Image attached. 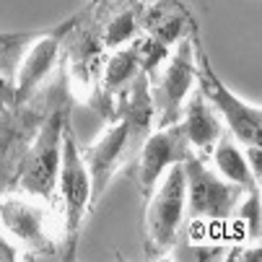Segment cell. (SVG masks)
<instances>
[{
	"mask_svg": "<svg viewBox=\"0 0 262 262\" xmlns=\"http://www.w3.org/2000/svg\"><path fill=\"white\" fill-rule=\"evenodd\" d=\"M190 154V145H187L179 122L174 125H164L156 127L151 135L143 138L140 145V159H138V184L140 192L148 198L151 190L156 187V182L166 174L169 166L184 161V156Z\"/></svg>",
	"mask_w": 262,
	"mask_h": 262,
	"instance_id": "30bf717a",
	"label": "cell"
},
{
	"mask_svg": "<svg viewBox=\"0 0 262 262\" xmlns=\"http://www.w3.org/2000/svg\"><path fill=\"white\" fill-rule=\"evenodd\" d=\"M8 96L13 101V86H8L3 78H0V104H3V99H8Z\"/></svg>",
	"mask_w": 262,
	"mask_h": 262,
	"instance_id": "44dd1931",
	"label": "cell"
},
{
	"mask_svg": "<svg viewBox=\"0 0 262 262\" xmlns=\"http://www.w3.org/2000/svg\"><path fill=\"white\" fill-rule=\"evenodd\" d=\"M60 208H62V244L65 257L70 259L78 244V234L86 221V213L91 205V174L83 161V151L78 148V140L70 130V122L62 127V159H60V174H57V190Z\"/></svg>",
	"mask_w": 262,
	"mask_h": 262,
	"instance_id": "6da1fadb",
	"label": "cell"
},
{
	"mask_svg": "<svg viewBox=\"0 0 262 262\" xmlns=\"http://www.w3.org/2000/svg\"><path fill=\"white\" fill-rule=\"evenodd\" d=\"M68 122V112H55V115L42 125L31 140L29 151L21 161L18 171V192L29 198H39L45 203L52 200L57 190V174H60V159H62V127Z\"/></svg>",
	"mask_w": 262,
	"mask_h": 262,
	"instance_id": "5b68a950",
	"label": "cell"
},
{
	"mask_svg": "<svg viewBox=\"0 0 262 262\" xmlns=\"http://www.w3.org/2000/svg\"><path fill=\"white\" fill-rule=\"evenodd\" d=\"M221 247H184V254H174V259H218L221 257Z\"/></svg>",
	"mask_w": 262,
	"mask_h": 262,
	"instance_id": "ac0fdd59",
	"label": "cell"
},
{
	"mask_svg": "<svg viewBox=\"0 0 262 262\" xmlns=\"http://www.w3.org/2000/svg\"><path fill=\"white\" fill-rule=\"evenodd\" d=\"M133 143H135V138H133L130 122H127V117H122L112 127H106L89 145V151L83 154V161L91 174V205H96L101 200V195L106 192L112 177L117 174L122 161L130 156Z\"/></svg>",
	"mask_w": 262,
	"mask_h": 262,
	"instance_id": "9c48e42d",
	"label": "cell"
},
{
	"mask_svg": "<svg viewBox=\"0 0 262 262\" xmlns=\"http://www.w3.org/2000/svg\"><path fill=\"white\" fill-rule=\"evenodd\" d=\"M16 252H18V249H16L13 239H11L6 231H0V262H16V259H21Z\"/></svg>",
	"mask_w": 262,
	"mask_h": 262,
	"instance_id": "ffe728a7",
	"label": "cell"
},
{
	"mask_svg": "<svg viewBox=\"0 0 262 262\" xmlns=\"http://www.w3.org/2000/svg\"><path fill=\"white\" fill-rule=\"evenodd\" d=\"M236 213V223H239V231L249 239V242H259V187H252L247 190L244 203L234 208Z\"/></svg>",
	"mask_w": 262,
	"mask_h": 262,
	"instance_id": "e0dca14e",
	"label": "cell"
},
{
	"mask_svg": "<svg viewBox=\"0 0 262 262\" xmlns=\"http://www.w3.org/2000/svg\"><path fill=\"white\" fill-rule=\"evenodd\" d=\"M138 29H140V18H138V8L135 6H125L120 8L117 13H112L101 29V36L99 42L104 50H117V47H125L130 42H135L138 36Z\"/></svg>",
	"mask_w": 262,
	"mask_h": 262,
	"instance_id": "2e32d148",
	"label": "cell"
},
{
	"mask_svg": "<svg viewBox=\"0 0 262 262\" xmlns=\"http://www.w3.org/2000/svg\"><path fill=\"white\" fill-rule=\"evenodd\" d=\"M195 31H190L182 42L174 45V52L164 57V68L154 73V117L156 127L174 125L182 115V106L198 89V57H195Z\"/></svg>",
	"mask_w": 262,
	"mask_h": 262,
	"instance_id": "277c9868",
	"label": "cell"
},
{
	"mask_svg": "<svg viewBox=\"0 0 262 262\" xmlns=\"http://www.w3.org/2000/svg\"><path fill=\"white\" fill-rule=\"evenodd\" d=\"M101 42L94 34H81L76 42L68 45V81H70V91L76 94L78 101L86 104H99L101 99V89H99V78H96V65L101 62Z\"/></svg>",
	"mask_w": 262,
	"mask_h": 262,
	"instance_id": "8fae6325",
	"label": "cell"
},
{
	"mask_svg": "<svg viewBox=\"0 0 262 262\" xmlns=\"http://www.w3.org/2000/svg\"><path fill=\"white\" fill-rule=\"evenodd\" d=\"M177 122H179L182 135H184V140H187L192 154H210L215 140L223 135V130H226L223 122H221V117L215 115V109L203 99V94L198 89L187 96Z\"/></svg>",
	"mask_w": 262,
	"mask_h": 262,
	"instance_id": "7c38bea8",
	"label": "cell"
},
{
	"mask_svg": "<svg viewBox=\"0 0 262 262\" xmlns=\"http://www.w3.org/2000/svg\"><path fill=\"white\" fill-rule=\"evenodd\" d=\"M184 179H187V215L192 221L221 223L234 215L242 190L236 184L218 177L198 154H187L184 161Z\"/></svg>",
	"mask_w": 262,
	"mask_h": 262,
	"instance_id": "8992f818",
	"label": "cell"
},
{
	"mask_svg": "<svg viewBox=\"0 0 262 262\" xmlns=\"http://www.w3.org/2000/svg\"><path fill=\"white\" fill-rule=\"evenodd\" d=\"M0 226L21 247L36 254H55L57 244L50 226L45 200L29 195H8L0 200Z\"/></svg>",
	"mask_w": 262,
	"mask_h": 262,
	"instance_id": "52a82bcc",
	"label": "cell"
},
{
	"mask_svg": "<svg viewBox=\"0 0 262 262\" xmlns=\"http://www.w3.org/2000/svg\"><path fill=\"white\" fill-rule=\"evenodd\" d=\"M143 26H145L148 39L156 42L164 50L174 47L190 31H195L192 13L187 11L179 0H156V3L145 11Z\"/></svg>",
	"mask_w": 262,
	"mask_h": 262,
	"instance_id": "4fadbf2b",
	"label": "cell"
},
{
	"mask_svg": "<svg viewBox=\"0 0 262 262\" xmlns=\"http://www.w3.org/2000/svg\"><path fill=\"white\" fill-rule=\"evenodd\" d=\"M39 31H0V50H8L13 45H24L29 39H34V36Z\"/></svg>",
	"mask_w": 262,
	"mask_h": 262,
	"instance_id": "d6986e66",
	"label": "cell"
},
{
	"mask_svg": "<svg viewBox=\"0 0 262 262\" xmlns=\"http://www.w3.org/2000/svg\"><path fill=\"white\" fill-rule=\"evenodd\" d=\"M195 57H198V91L215 109L223 127L236 138V143H242V148L259 145L262 143V109L257 104H247L244 99H239L218 78V73L213 70L198 36H195Z\"/></svg>",
	"mask_w": 262,
	"mask_h": 262,
	"instance_id": "7a4b0ae2",
	"label": "cell"
},
{
	"mask_svg": "<svg viewBox=\"0 0 262 262\" xmlns=\"http://www.w3.org/2000/svg\"><path fill=\"white\" fill-rule=\"evenodd\" d=\"M210 164H213V171L218 177H223L226 182L236 184L242 192L252 190V187H259V182L254 179L249 164H247V156L242 151V143H236V138L223 130V135L215 140V145L210 148Z\"/></svg>",
	"mask_w": 262,
	"mask_h": 262,
	"instance_id": "5bb4252c",
	"label": "cell"
},
{
	"mask_svg": "<svg viewBox=\"0 0 262 262\" xmlns=\"http://www.w3.org/2000/svg\"><path fill=\"white\" fill-rule=\"evenodd\" d=\"M78 18H70L55 29L39 31L29 39V50L24 52L18 70H16V81H13V104L21 106L36 89L42 86V81H47V76L52 73V68L57 65V60L62 57L65 50V36L76 29Z\"/></svg>",
	"mask_w": 262,
	"mask_h": 262,
	"instance_id": "ba28073f",
	"label": "cell"
},
{
	"mask_svg": "<svg viewBox=\"0 0 262 262\" xmlns=\"http://www.w3.org/2000/svg\"><path fill=\"white\" fill-rule=\"evenodd\" d=\"M187 218V179L182 161L169 166L166 174L151 190V200L145 205V252L159 254L174 247L182 223Z\"/></svg>",
	"mask_w": 262,
	"mask_h": 262,
	"instance_id": "3957f363",
	"label": "cell"
},
{
	"mask_svg": "<svg viewBox=\"0 0 262 262\" xmlns=\"http://www.w3.org/2000/svg\"><path fill=\"white\" fill-rule=\"evenodd\" d=\"M143 68V55H140V42H130L125 47L109 50V55L101 60V99H109L127 89V83L135 81L138 70Z\"/></svg>",
	"mask_w": 262,
	"mask_h": 262,
	"instance_id": "9a60e30c",
	"label": "cell"
}]
</instances>
